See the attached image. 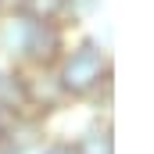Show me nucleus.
Wrapping results in <instances>:
<instances>
[{
  "label": "nucleus",
  "mask_w": 154,
  "mask_h": 154,
  "mask_svg": "<svg viewBox=\"0 0 154 154\" xmlns=\"http://www.w3.org/2000/svg\"><path fill=\"white\" fill-rule=\"evenodd\" d=\"M54 68H57L54 75L68 97H90L111 79V61H108L104 47H97L93 39H82L79 47L65 50Z\"/></svg>",
  "instance_id": "obj_1"
},
{
  "label": "nucleus",
  "mask_w": 154,
  "mask_h": 154,
  "mask_svg": "<svg viewBox=\"0 0 154 154\" xmlns=\"http://www.w3.org/2000/svg\"><path fill=\"white\" fill-rule=\"evenodd\" d=\"M65 29L57 22H29V36L22 47V61H29L32 68H54L65 54Z\"/></svg>",
  "instance_id": "obj_2"
},
{
  "label": "nucleus",
  "mask_w": 154,
  "mask_h": 154,
  "mask_svg": "<svg viewBox=\"0 0 154 154\" xmlns=\"http://www.w3.org/2000/svg\"><path fill=\"white\" fill-rule=\"evenodd\" d=\"M22 82H25V100H29V104H43V111L54 108V104H61V100L68 97L50 68H36L29 79L22 75Z\"/></svg>",
  "instance_id": "obj_3"
},
{
  "label": "nucleus",
  "mask_w": 154,
  "mask_h": 154,
  "mask_svg": "<svg viewBox=\"0 0 154 154\" xmlns=\"http://www.w3.org/2000/svg\"><path fill=\"white\" fill-rule=\"evenodd\" d=\"M14 104H29L25 100V82L18 72H4L0 75V108L14 111Z\"/></svg>",
  "instance_id": "obj_4"
},
{
  "label": "nucleus",
  "mask_w": 154,
  "mask_h": 154,
  "mask_svg": "<svg viewBox=\"0 0 154 154\" xmlns=\"http://www.w3.org/2000/svg\"><path fill=\"white\" fill-rule=\"evenodd\" d=\"M65 11H68V0H25L22 4V14H29L36 22H57Z\"/></svg>",
  "instance_id": "obj_5"
},
{
  "label": "nucleus",
  "mask_w": 154,
  "mask_h": 154,
  "mask_svg": "<svg viewBox=\"0 0 154 154\" xmlns=\"http://www.w3.org/2000/svg\"><path fill=\"white\" fill-rule=\"evenodd\" d=\"M79 154H111V136L108 133H90L79 143Z\"/></svg>",
  "instance_id": "obj_6"
},
{
  "label": "nucleus",
  "mask_w": 154,
  "mask_h": 154,
  "mask_svg": "<svg viewBox=\"0 0 154 154\" xmlns=\"http://www.w3.org/2000/svg\"><path fill=\"white\" fill-rule=\"evenodd\" d=\"M22 4L25 0H0V14H14V11H22Z\"/></svg>",
  "instance_id": "obj_7"
},
{
  "label": "nucleus",
  "mask_w": 154,
  "mask_h": 154,
  "mask_svg": "<svg viewBox=\"0 0 154 154\" xmlns=\"http://www.w3.org/2000/svg\"><path fill=\"white\" fill-rule=\"evenodd\" d=\"M50 154H68V151H50Z\"/></svg>",
  "instance_id": "obj_8"
}]
</instances>
